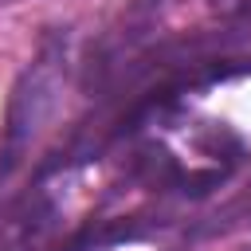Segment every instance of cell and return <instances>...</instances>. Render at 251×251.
<instances>
[{
    "label": "cell",
    "instance_id": "cell-1",
    "mask_svg": "<svg viewBox=\"0 0 251 251\" xmlns=\"http://www.w3.org/2000/svg\"><path fill=\"white\" fill-rule=\"evenodd\" d=\"M212 4L224 16H251V0H212Z\"/></svg>",
    "mask_w": 251,
    "mask_h": 251
}]
</instances>
